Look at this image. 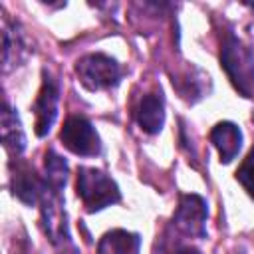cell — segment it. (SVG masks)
<instances>
[{
  "instance_id": "1",
  "label": "cell",
  "mask_w": 254,
  "mask_h": 254,
  "mask_svg": "<svg viewBox=\"0 0 254 254\" xmlns=\"http://www.w3.org/2000/svg\"><path fill=\"white\" fill-rule=\"evenodd\" d=\"M220 67L244 97L254 91V52L234 32H226L220 46Z\"/></svg>"
},
{
  "instance_id": "2",
  "label": "cell",
  "mask_w": 254,
  "mask_h": 254,
  "mask_svg": "<svg viewBox=\"0 0 254 254\" xmlns=\"http://www.w3.org/2000/svg\"><path fill=\"white\" fill-rule=\"evenodd\" d=\"M40 212H42V220H44V230L48 234V238L52 240V244L58 248L60 254H75V246L69 234V226H67V214H65V200L60 189L50 187L44 181L42 192H40Z\"/></svg>"
},
{
  "instance_id": "3",
  "label": "cell",
  "mask_w": 254,
  "mask_h": 254,
  "mask_svg": "<svg viewBox=\"0 0 254 254\" xmlns=\"http://www.w3.org/2000/svg\"><path fill=\"white\" fill-rule=\"evenodd\" d=\"M75 192L81 198L87 212L103 210L121 200V190L117 183L107 173H103L101 169H93V167L77 169Z\"/></svg>"
},
{
  "instance_id": "4",
  "label": "cell",
  "mask_w": 254,
  "mask_h": 254,
  "mask_svg": "<svg viewBox=\"0 0 254 254\" xmlns=\"http://www.w3.org/2000/svg\"><path fill=\"white\" fill-rule=\"evenodd\" d=\"M75 73L81 81V85L89 91H103L111 89L121 81L123 69L107 54H87L75 64Z\"/></svg>"
},
{
  "instance_id": "5",
  "label": "cell",
  "mask_w": 254,
  "mask_h": 254,
  "mask_svg": "<svg viewBox=\"0 0 254 254\" xmlns=\"http://www.w3.org/2000/svg\"><path fill=\"white\" fill-rule=\"evenodd\" d=\"M60 141L67 151L79 157H95L101 153V139L83 115H69L60 131Z\"/></svg>"
},
{
  "instance_id": "6",
  "label": "cell",
  "mask_w": 254,
  "mask_h": 254,
  "mask_svg": "<svg viewBox=\"0 0 254 254\" xmlns=\"http://www.w3.org/2000/svg\"><path fill=\"white\" fill-rule=\"evenodd\" d=\"M206 218H208V206L200 194H181L179 206L173 214V226L181 234L204 238Z\"/></svg>"
},
{
  "instance_id": "7",
  "label": "cell",
  "mask_w": 254,
  "mask_h": 254,
  "mask_svg": "<svg viewBox=\"0 0 254 254\" xmlns=\"http://www.w3.org/2000/svg\"><path fill=\"white\" fill-rule=\"evenodd\" d=\"M58 101H60V85L52 77V73L48 69H44L42 71V87L34 101V113H36L34 131L38 137H46L52 131V125L58 117Z\"/></svg>"
},
{
  "instance_id": "8",
  "label": "cell",
  "mask_w": 254,
  "mask_h": 254,
  "mask_svg": "<svg viewBox=\"0 0 254 254\" xmlns=\"http://www.w3.org/2000/svg\"><path fill=\"white\" fill-rule=\"evenodd\" d=\"M10 187H12V194L22 200L28 206L38 204L40 200V192L44 187V179H40L34 171V167H30L24 161H16V169L12 167V177H10Z\"/></svg>"
},
{
  "instance_id": "9",
  "label": "cell",
  "mask_w": 254,
  "mask_h": 254,
  "mask_svg": "<svg viewBox=\"0 0 254 254\" xmlns=\"http://www.w3.org/2000/svg\"><path fill=\"white\" fill-rule=\"evenodd\" d=\"M210 143L218 151L220 163H230L242 147V131L232 121H220L210 131Z\"/></svg>"
},
{
  "instance_id": "10",
  "label": "cell",
  "mask_w": 254,
  "mask_h": 254,
  "mask_svg": "<svg viewBox=\"0 0 254 254\" xmlns=\"http://www.w3.org/2000/svg\"><path fill=\"white\" fill-rule=\"evenodd\" d=\"M139 127L149 133L157 135L165 125V99L161 93H147L143 95L137 111H135Z\"/></svg>"
},
{
  "instance_id": "11",
  "label": "cell",
  "mask_w": 254,
  "mask_h": 254,
  "mask_svg": "<svg viewBox=\"0 0 254 254\" xmlns=\"http://www.w3.org/2000/svg\"><path fill=\"white\" fill-rule=\"evenodd\" d=\"M2 143L4 149L10 153V157H20L26 151V133L22 127V121L8 103L2 107Z\"/></svg>"
},
{
  "instance_id": "12",
  "label": "cell",
  "mask_w": 254,
  "mask_h": 254,
  "mask_svg": "<svg viewBox=\"0 0 254 254\" xmlns=\"http://www.w3.org/2000/svg\"><path fill=\"white\" fill-rule=\"evenodd\" d=\"M141 238L135 232H127L123 228L109 230L101 236L97 244V254H139Z\"/></svg>"
},
{
  "instance_id": "13",
  "label": "cell",
  "mask_w": 254,
  "mask_h": 254,
  "mask_svg": "<svg viewBox=\"0 0 254 254\" xmlns=\"http://www.w3.org/2000/svg\"><path fill=\"white\" fill-rule=\"evenodd\" d=\"M44 171H46L44 181L50 187L64 190L67 183V161L62 155H58L54 149H48L44 155Z\"/></svg>"
},
{
  "instance_id": "14",
  "label": "cell",
  "mask_w": 254,
  "mask_h": 254,
  "mask_svg": "<svg viewBox=\"0 0 254 254\" xmlns=\"http://www.w3.org/2000/svg\"><path fill=\"white\" fill-rule=\"evenodd\" d=\"M236 179L244 187V190L254 198V147L250 149V153L242 161L240 169L236 171Z\"/></svg>"
},
{
  "instance_id": "15",
  "label": "cell",
  "mask_w": 254,
  "mask_h": 254,
  "mask_svg": "<svg viewBox=\"0 0 254 254\" xmlns=\"http://www.w3.org/2000/svg\"><path fill=\"white\" fill-rule=\"evenodd\" d=\"M171 254H200V250H196L194 246H177Z\"/></svg>"
}]
</instances>
